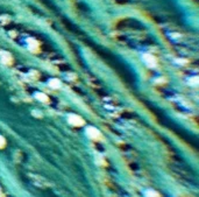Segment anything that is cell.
<instances>
[{"label":"cell","mask_w":199,"mask_h":197,"mask_svg":"<svg viewBox=\"0 0 199 197\" xmlns=\"http://www.w3.org/2000/svg\"><path fill=\"white\" fill-rule=\"evenodd\" d=\"M142 61L144 62L146 65H148L149 68H156L157 67V59L155 56L150 55V54H144L142 56Z\"/></svg>","instance_id":"1"},{"label":"cell","mask_w":199,"mask_h":197,"mask_svg":"<svg viewBox=\"0 0 199 197\" xmlns=\"http://www.w3.org/2000/svg\"><path fill=\"white\" fill-rule=\"evenodd\" d=\"M68 121H69V124L70 125H72V126H83L85 122H84V119L79 117V116H77V114H70L69 117H68Z\"/></svg>","instance_id":"2"},{"label":"cell","mask_w":199,"mask_h":197,"mask_svg":"<svg viewBox=\"0 0 199 197\" xmlns=\"http://www.w3.org/2000/svg\"><path fill=\"white\" fill-rule=\"evenodd\" d=\"M86 135L90 139H92V140H98L101 137V133H100L99 130H97L96 127H91L90 126V127L86 128Z\"/></svg>","instance_id":"3"},{"label":"cell","mask_w":199,"mask_h":197,"mask_svg":"<svg viewBox=\"0 0 199 197\" xmlns=\"http://www.w3.org/2000/svg\"><path fill=\"white\" fill-rule=\"evenodd\" d=\"M0 59H1V62L4 63V64H12V62H13V57H12V55L9 54V53H7V51H1L0 53Z\"/></svg>","instance_id":"4"},{"label":"cell","mask_w":199,"mask_h":197,"mask_svg":"<svg viewBox=\"0 0 199 197\" xmlns=\"http://www.w3.org/2000/svg\"><path fill=\"white\" fill-rule=\"evenodd\" d=\"M35 98L37 99V100H40V101H42V103H48L49 101L48 96L45 93H43V92H36L35 93Z\"/></svg>","instance_id":"5"},{"label":"cell","mask_w":199,"mask_h":197,"mask_svg":"<svg viewBox=\"0 0 199 197\" xmlns=\"http://www.w3.org/2000/svg\"><path fill=\"white\" fill-rule=\"evenodd\" d=\"M49 85L53 88V89H60L61 88V82L56 78H51L49 80Z\"/></svg>","instance_id":"6"},{"label":"cell","mask_w":199,"mask_h":197,"mask_svg":"<svg viewBox=\"0 0 199 197\" xmlns=\"http://www.w3.org/2000/svg\"><path fill=\"white\" fill-rule=\"evenodd\" d=\"M28 43H29V48H30V50H36L37 49V47H39V44H37V42L35 41V40L33 39H29L28 40Z\"/></svg>","instance_id":"7"},{"label":"cell","mask_w":199,"mask_h":197,"mask_svg":"<svg viewBox=\"0 0 199 197\" xmlns=\"http://www.w3.org/2000/svg\"><path fill=\"white\" fill-rule=\"evenodd\" d=\"M146 197H159V195L156 191H153V190H149L146 193Z\"/></svg>","instance_id":"8"},{"label":"cell","mask_w":199,"mask_h":197,"mask_svg":"<svg viewBox=\"0 0 199 197\" xmlns=\"http://www.w3.org/2000/svg\"><path fill=\"white\" fill-rule=\"evenodd\" d=\"M189 84L190 85H193V86H196L197 84H198V78L197 77H193V78H191L189 80Z\"/></svg>","instance_id":"9"},{"label":"cell","mask_w":199,"mask_h":197,"mask_svg":"<svg viewBox=\"0 0 199 197\" xmlns=\"http://www.w3.org/2000/svg\"><path fill=\"white\" fill-rule=\"evenodd\" d=\"M5 146H6V140H5L4 137H1V135H0V149H1V148H4Z\"/></svg>","instance_id":"10"}]
</instances>
